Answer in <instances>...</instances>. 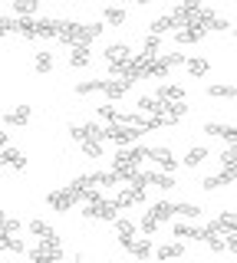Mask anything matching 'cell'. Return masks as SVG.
Returning a JSON list of instances; mask_svg holds the SVG:
<instances>
[{
  "mask_svg": "<svg viewBox=\"0 0 237 263\" xmlns=\"http://www.w3.org/2000/svg\"><path fill=\"white\" fill-rule=\"evenodd\" d=\"M125 250L132 253L135 260H149V257H152V240H149V237H135V240L129 243Z\"/></svg>",
  "mask_w": 237,
  "mask_h": 263,
  "instance_id": "ffe728a7",
  "label": "cell"
},
{
  "mask_svg": "<svg viewBox=\"0 0 237 263\" xmlns=\"http://www.w3.org/2000/svg\"><path fill=\"white\" fill-rule=\"evenodd\" d=\"M234 36H237V30H234Z\"/></svg>",
  "mask_w": 237,
  "mask_h": 263,
  "instance_id": "94428289",
  "label": "cell"
},
{
  "mask_svg": "<svg viewBox=\"0 0 237 263\" xmlns=\"http://www.w3.org/2000/svg\"><path fill=\"white\" fill-rule=\"evenodd\" d=\"M30 115H33V109H30V105H17V109H10V112L4 115V122H7L10 128H13V125H27Z\"/></svg>",
  "mask_w": 237,
  "mask_h": 263,
  "instance_id": "d6986e66",
  "label": "cell"
},
{
  "mask_svg": "<svg viewBox=\"0 0 237 263\" xmlns=\"http://www.w3.org/2000/svg\"><path fill=\"white\" fill-rule=\"evenodd\" d=\"M175 214H178V217H185V220H198L201 217V208H198V204H175Z\"/></svg>",
  "mask_w": 237,
  "mask_h": 263,
  "instance_id": "d590c367",
  "label": "cell"
},
{
  "mask_svg": "<svg viewBox=\"0 0 237 263\" xmlns=\"http://www.w3.org/2000/svg\"><path fill=\"white\" fill-rule=\"evenodd\" d=\"M102 86H105V79H86V82H79V86H76V92H79V96L102 92Z\"/></svg>",
  "mask_w": 237,
  "mask_h": 263,
  "instance_id": "ab89813d",
  "label": "cell"
},
{
  "mask_svg": "<svg viewBox=\"0 0 237 263\" xmlns=\"http://www.w3.org/2000/svg\"><path fill=\"white\" fill-rule=\"evenodd\" d=\"M37 27H40V36L56 40V33H60V20H50V16H37Z\"/></svg>",
  "mask_w": 237,
  "mask_h": 263,
  "instance_id": "603a6c76",
  "label": "cell"
},
{
  "mask_svg": "<svg viewBox=\"0 0 237 263\" xmlns=\"http://www.w3.org/2000/svg\"><path fill=\"white\" fill-rule=\"evenodd\" d=\"M185 112H188V102H185V99H175V102H165V119L178 122V119H181Z\"/></svg>",
  "mask_w": 237,
  "mask_h": 263,
  "instance_id": "83f0119b",
  "label": "cell"
},
{
  "mask_svg": "<svg viewBox=\"0 0 237 263\" xmlns=\"http://www.w3.org/2000/svg\"><path fill=\"white\" fill-rule=\"evenodd\" d=\"M0 250H7V253H23V240H17L13 234H0Z\"/></svg>",
  "mask_w": 237,
  "mask_h": 263,
  "instance_id": "d6a6232c",
  "label": "cell"
},
{
  "mask_svg": "<svg viewBox=\"0 0 237 263\" xmlns=\"http://www.w3.org/2000/svg\"><path fill=\"white\" fill-rule=\"evenodd\" d=\"M208 96H211V99H234L237 89L227 86V82H214V86H208Z\"/></svg>",
  "mask_w": 237,
  "mask_h": 263,
  "instance_id": "f1b7e54d",
  "label": "cell"
},
{
  "mask_svg": "<svg viewBox=\"0 0 237 263\" xmlns=\"http://www.w3.org/2000/svg\"><path fill=\"white\" fill-rule=\"evenodd\" d=\"M155 96H158L161 102H175V99H185V89H181V86H175V82H161Z\"/></svg>",
  "mask_w": 237,
  "mask_h": 263,
  "instance_id": "7402d4cb",
  "label": "cell"
},
{
  "mask_svg": "<svg viewBox=\"0 0 237 263\" xmlns=\"http://www.w3.org/2000/svg\"><path fill=\"white\" fill-rule=\"evenodd\" d=\"M129 63H109V76H125Z\"/></svg>",
  "mask_w": 237,
  "mask_h": 263,
  "instance_id": "11a10c76",
  "label": "cell"
},
{
  "mask_svg": "<svg viewBox=\"0 0 237 263\" xmlns=\"http://www.w3.org/2000/svg\"><path fill=\"white\" fill-rule=\"evenodd\" d=\"M214 16H217V13L211 10V7H198V10H194V20H191V23H194V27H208V23L214 20Z\"/></svg>",
  "mask_w": 237,
  "mask_h": 263,
  "instance_id": "f35d334b",
  "label": "cell"
},
{
  "mask_svg": "<svg viewBox=\"0 0 237 263\" xmlns=\"http://www.w3.org/2000/svg\"><path fill=\"white\" fill-rule=\"evenodd\" d=\"M231 230H237V211H224L217 220H211L208 224V234H231Z\"/></svg>",
  "mask_w": 237,
  "mask_h": 263,
  "instance_id": "8fae6325",
  "label": "cell"
},
{
  "mask_svg": "<svg viewBox=\"0 0 237 263\" xmlns=\"http://www.w3.org/2000/svg\"><path fill=\"white\" fill-rule=\"evenodd\" d=\"M40 0H13V13L17 16H37Z\"/></svg>",
  "mask_w": 237,
  "mask_h": 263,
  "instance_id": "484cf974",
  "label": "cell"
},
{
  "mask_svg": "<svg viewBox=\"0 0 237 263\" xmlns=\"http://www.w3.org/2000/svg\"><path fill=\"white\" fill-rule=\"evenodd\" d=\"M112 201H116V208H132V204H135V197H132V191L125 187V191H119L116 197H112Z\"/></svg>",
  "mask_w": 237,
  "mask_h": 263,
  "instance_id": "f6af8a7d",
  "label": "cell"
},
{
  "mask_svg": "<svg viewBox=\"0 0 237 263\" xmlns=\"http://www.w3.org/2000/svg\"><path fill=\"white\" fill-rule=\"evenodd\" d=\"M102 132H105V142H112L116 148L119 145H132V142L142 138V128L138 125H122V122H109Z\"/></svg>",
  "mask_w": 237,
  "mask_h": 263,
  "instance_id": "6da1fadb",
  "label": "cell"
},
{
  "mask_svg": "<svg viewBox=\"0 0 237 263\" xmlns=\"http://www.w3.org/2000/svg\"><path fill=\"white\" fill-rule=\"evenodd\" d=\"M105 23H109V27H122V23H125V10H122V7H105Z\"/></svg>",
  "mask_w": 237,
  "mask_h": 263,
  "instance_id": "836d02e7",
  "label": "cell"
},
{
  "mask_svg": "<svg viewBox=\"0 0 237 263\" xmlns=\"http://www.w3.org/2000/svg\"><path fill=\"white\" fill-rule=\"evenodd\" d=\"M204 158H208V148L198 145V148H191V152H188L185 158H181V164H188V168H198V164H201Z\"/></svg>",
  "mask_w": 237,
  "mask_h": 263,
  "instance_id": "4dcf8cb0",
  "label": "cell"
},
{
  "mask_svg": "<svg viewBox=\"0 0 237 263\" xmlns=\"http://www.w3.org/2000/svg\"><path fill=\"white\" fill-rule=\"evenodd\" d=\"M171 16H175V27L181 30V27H191V20H194V10H188V7L178 4L175 10H171Z\"/></svg>",
  "mask_w": 237,
  "mask_h": 263,
  "instance_id": "f546056e",
  "label": "cell"
},
{
  "mask_svg": "<svg viewBox=\"0 0 237 263\" xmlns=\"http://www.w3.org/2000/svg\"><path fill=\"white\" fill-rule=\"evenodd\" d=\"M234 128H237V125H234Z\"/></svg>",
  "mask_w": 237,
  "mask_h": 263,
  "instance_id": "6125c7cd",
  "label": "cell"
},
{
  "mask_svg": "<svg viewBox=\"0 0 237 263\" xmlns=\"http://www.w3.org/2000/svg\"><path fill=\"white\" fill-rule=\"evenodd\" d=\"M158 36H155V33H152V36L149 40H145V49H142V53H149V56H158Z\"/></svg>",
  "mask_w": 237,
  "mask_h": 263,
  "instance_id": "816d5d0a",
  "label": "cell"
},
{
  "mask_svg": "<svg viewBox=\"0 0 237 263\" xmlns=\"http://www.w3.org/2000/svg\"><path fill=\"white\" fill-rule=\"evenodd\" d=\"M224 250L237 253V230H231V234H224Z\"/></svg>",
  "mask_w": 237,
  "mask_h": 263,
  "instance_id": "db71d44e",
  "label": "cell"
},
{
  "mask_svg": "<svg viewBox=\"0 0 237 263\" xmlns=\"http://www.w3.org/2000/svg\"><path fill=\"white\" fill-rule=\"evenodd\" d=\"M181 253H185V243H181V240H175V243L158 247V250H155V257H158V260H171V257H181Z\"/></svg>",
  "mask_w": 237,
  "mask_h": 263,
  "instance_id": "d4e9b609",
  "label": "cell"
},
{
  "mask_svg": "<svg viewBox=\"0 0 237 263\" xmlns=\"http://www.w3.org/2000/svg\"><path fill=\"white\" fill-rule=\"evenodd\" d=\"M0 220H4V211H0Z\"/></svg>",
  "mask_w": 237,
  "mask_h": 263,
  "instance_id": "91938a15",
  "label": "cell"
},
{
  "mask_svg": "<svg viewBox=\"0 0 237 263\" xmlns=\"http://www.w3.org/2000/svg\"><path fill=\"white\" fill-rule=\"evenodd\" d=\"M152 33H155V36H161V33H171V30H178L175 27V16H158V20H152V27H149Z\"/></svg>",
  "mask_w": 237,
  "mask_h": 263,
  "instance_id": "4316f807",
  "label": "cell"
},
{
  "mask_svg": "<svg viewBox=\"0 0 237 263\" xmlns=\"http://www.w3.org/2000/svg\"><path fill=\"white\" fill-rule=\"evenodd\" d=\"M158 63L165 69H175V66H185V53H158Z\"/></svg>",
  "mask_w": 237,
  "mask_h": 263,
  "instance_id": "74e56055",
  "label": "cell"
},
{
  "mask_svg": "<svg viewBox=\"0 0 237 263\" xmlns=\"http://www.w3.org/2000/svg\"><path fill=\"white\" fill-rule=\"evenodd\" d=\"M17 230H20V220L4 214V220H0V234H17Z\"/></svg>",
  "mask_w": 237,
  "mask_h": 263,
  "instance_id": "ee69618b",
  "label": "cell"
},
{
  "mask_svg": "<svg viewBox=\"0 0 237 263\" xmlns=\"http://www.w3.org/2000/svg\"><path fill=\"white\" fill-rule=\"evenodd\" d=\"M142 161H149V148L145 145H119V152H116V158H112V164H142Z\"/></svg>",
  "mask_w": 237,
  "mask_h": 263,
  "instance_id": "7a4b0ae2",
  "label": "cell"
},
{
  "mask_svg": "<svg viewBox=\"0 0 237 263\" xmlns=\"http://www.w3.org/2000/svg\"><path fill=\"white\" fill-rule=\"evenodd\" d=\"M27 257L33 260V263H56V260H63V247H50V243L40 240V247L27 250Z\"/></svg>",
  "mask_w": 237,
  "mask_h": 263,
  "instance_id": "8992f818",
  "label": "cell"
},
{
  "mask_svg": "<svg viewBox=\"0 0 237 263\" xmlns=\"http://www.w3.org/2000/svg\"><path fill=\"white\" fill-rule=\"evenodd\" d=\"M79 197L69 191V187H60V191H50L46 194V204H50L53 211H60V214H66V211H72V204H76Z\"/></svg>",
  "mask_w": 237,
  "mask_h": 263,
  "instance_id": "5b68a950",
  "label": "cell"
},
{
  "mask_svg": "<svg viewBox=\"0 0 237 263\" xmlns=\"http://www.w3.org/2000/svg\"><path fill=\"white\" fill-rule=\"evenodd\" d=\"M125 4H142L145 7V4H152V0H125Z\"/></svg>",
  "mask_w": 237,
  "mask_h": 263,
  "instance_id": "680465c9",
  "label": "cell"
},
{
  "mask_svg": "<svg viewBox=\"0 0 237 263\" xmlns=\"http://www.w3.org/2000/svg\"><path fill=\"white\" fill-rule=\"evenodd\" d=\"M181 7H188V10H198L201 0H181Z\"/></svg>",
  "mask_w": 237,
  "mask_h": 263,
  "instance_id": "9f6ffc18",
  "label": "cell"
},
{
  "mask_svg": "<svg viewBox=\"0 0 237 263\" xmlns=\"http://www.w3.org/2000/svg\"><path fill=\"white\" fill-rule=\"evenodd\" d=\"M79 145H83L86 158H102V142L99 138H89V142H79Z\"/></svg>",
  "mask_w": 237,
  "mask_h": 263,
  "instance_id": "60d3db41",
  "label": "cell"
},
{
  "mask_svg": "<svg viewBox=\"0 0 237 263\" xmlns=\"http://www.w3.org/2000/svg\"><path fill=\"white\" fill-rule=\"evenodd\" d=\"M138 227H142V234H145V237H152L155 230H158V220H155L152 214H145V217H142V224H138Z\"/></svg>",
  "mask_w": 237,
  "mask_h": 263,
  "instance_id": "c3c4849f",
  "label": "cell"
},
{
  "mask_svg": "<svg viewBox=\"0 0 237 263\" xmlns=\"http://www.w3.org/2000/svg\"><path fill=\"white\" fill-rule=\"evenodd\" d=\"M237 181V164H221V175H211V178H204V191H217V187H227V184H234Z\"/></svg>",
  "mask_w": 237,
  "mask_h": 263,
  "instance_id": "3957f363",
  "label": "cell"
},
{
  "mask_svg": "<svg viewBox=\"0 0 237 263\" xmlns=\"http://www.w3.org/2000/svg\"><path fill=\"white\" fill-rule=\"evenodd\" d=\"M129 89H132V79L129 76H112V79H105V86H102V92L112 99V102H116V99H122L129 92Z\"/></svg>",
  "mask_w": 237,
  "mask_h": 263,
  "instance_id": "ba28073f",
  "label": "cell"
},
{
  "mask_svg": "<svg viewBox=\"0 0 237 263\" xmlns=\"http://www.w3.org/2000/svg\"><path fill=\"white\" fill-rule=\"evenodd\" d=\"M69 138H76V142H89V138H99V142H105V132L99 122H86V125H72L69 128Z\"/></svg>",
  "mask_w": 237,
  "mask_h": 263,
  "instance_id": "52a82bcc",
  "label": "cell"
},
{
  "mask_svg": "<svg viewBox=\"0 0 237 263\" xmlns=\"http://www.w3.org/2000/svg\"><path fill=\"white\" fill-rule=\"evenodd\" d=\"M30 234H33V237H40V240H46V237H53L56 234V230L50 227V224H46V220H30Z\"/></svg>",
  "mask_w": 237,
  "mask_h": 263,
  "instance_id": "1f68e13d",
  "label": "cell"
},
{
  "mask_svg": "<svg viewBox=\"0 0 237 263\" xmlns=\"http://www.w3.org/2000/svg\"><path fill=\"white\" fill-rule=\"evenodd\" d=\"M112 224H116V237H119L122 247H129V243L135 240V224H132V220H125V217H119V214H116Z\"/></svg>",
  "mask_w": 237,
  "mask_h": 263,
  "instance_id": "9a60e30c",
  "label": "cell"
},
{
  "mask_svg": "<svg viewBox=\"0 0 237 263\" xmlns=\"http://www.w3.org/2000/svg\"><path fill=\"white\" fill-rule=\"evenodd\" d=\"M208 36V27H181V30H175V43H181V46H191V43H201V40Z\"/></svg>",
  "mask_w": 237,
  "mask_h": 263,
  "instance_id": "7c38bea8",
  "label": "cell"
},
{
  "mask_svg": "<svg viewBox=\"0 0 237 263\" xmlns=\"http://www.w3.org/2000/svg\"><path fill=\"white\" fill-rule=\"evenodd\" d=\"M4 145H10V138H7V132H0V148Z\"/></svg>",
  "mask_w": 237,
  "mask_h": 263,
  "instance_id": "6f0895ef",
  "label": "cell"
},
{
  "mask_svg": "<svg viewBox=\"0 0 237 263\" xmlns=\"http://www.w3.org/2000/svg\"><path fill=\"white\" fill-rule=\"evenodd\" d=\"M145 214H152L158 224H165V220L175 217V204H171V201H158V204H152V211H145Z\"/></svg>",
  "mask_w": 237,
  "mask_h": 263,
  "instance_id": "44dd1931",
  "label": "cell"
},
{
  "mask_svg": "<svg viewBox=\"0 0 237 263\" xmlns=\"http://www.w3.org/2000/svg\"><path fill=\"white\" fill-rule=\"evenodd\" d=\"M112 171H116V178H119V181H132L142 168H138V164H112Z\"/></svg>",
  "mask_w": 237,
  "mask_h": 263,
  "instance_id": "8d00e7d4",
  "label": "cell"
},
{
  "mask_svg": "<svg viewBox=\"0 0 237 263\" xmlns=\"http://www.w3.org/2000/svg\"><path fill=\"white\" fill-rule=\"evenodd\" d=\"M13 33L27 40H40V27H37V16H13Z\"/></svg>",
  "mask_w": 237,
  "mask_h": 263,
  "instance_id": "5bb4252c",
  "label": "cell"
},
{
  "mask_svg": "<svg viewBox=\"0 0 237 263\" xmlns=\"http://www.w3.org/2000/svg\"><path fill=\"white\" fill-rule=\"evenodd\" d=\"M135 105H138V112H145V115H165V102H161L158 96H142Z\"/></svg>",
  "mask_w": 237,
  "mask_h": 263,
  "instance_id": "ac0fdd59",
  "label": "cell"
},
{
  "mask_svg": "<svg viewBox=\"0 0 237 263\" xmlns=\"http://www.w3.org/2000/svg\"><path fill=\"white\" fill-rule=\"evenodd\" d=\"M221 164H237V145H231V148L221 152Z\"/></svg>",
  "mask_w": 237,
  "mask_h": 263,
  "instance_id": "f907efd6",
  "label": "cell"
},
{
  "mask_svg": "<svg viewBox=\"0 0 237 263\" xmlns=\"http://www.w3.org/2000/svg\"><path fill=\"white\" fill-rule=\"evenodd\" d=\"M69 66H76V69H83V66H89V60H93V49H89V43H72L69 46Z\"/></svg>",
  "mask_w": 237,
  "mask_h": 263,
  "instance_id": "2e32d148",
  "label": "cell"
},
{
  "mask_svg": "<svg viewBox=\"0 0 237 263\" xmlns=\"http://www.w3.org/2000/svg\"><path fill=\"white\" fill-rule=\"evenodd\" d=\"M33 66H37V72H50V69H53V56H50V53H37Z\"/></svg>",
  "mask_w": 237,
  "mask_h": 263,
  "instance_id": "b9f144b4",
  "label": "cell"
},
{
  "mask_svg": "<svg viewBox=\"0 0 237 263\" xmlns=\"http://www.w3.org/2000/svg\"><path fill=\"white\" fill-rule=\"evenodd\" d=\"M66 187H69V191H72V194H76V197H79V194H83V191H86V187H89V175H83V178H72V181H69V184H66Z\"/></svg>",
  "mask_w": 237,
  "mask_h": 263,
  "instance_id": "7bdbcfd3",
  "label": "cell"
},
{
  "mask_svg": "<svg viewBox=\"0 0 237 263\" xmlns=\"http://www.w3.org/2000/svg\"><path fill=\"white\" fill-rule=\"evenodd\" d=\"M99 119L102 122H116L119 119V109H116V105H99Z\"/></svg>",
  "mask_w": 237,
  "mask_h": 263,
  "instance_id": "681fc988",
  "label": "cell"
},
{
  "mask_svg": "<svg viewBox=\"0 0 237 263\" xmlns=\"http://www.w3.org/2000/svg\"><path fill=\"white\" fill-rule=\"evenodd\" d=\"M149 161H155L161 171H175L178 164H181L175 155H171V148H149Z\"/></svg>",
  "mask_w": 237,
  "mask_h": 263,
  "instance_id": "9c48e42d",
  "label": "cell"
},
{
  "mask_svg": "<svg viewBox=\"0 0 237 263\" xmlns=\"http://www.w3.org/2000/svg\"><path fill=\"white\" fill-rule=\"evenodd\" d=\"M224 30H231V23H227V16H214V20L208 23V33H224Z\"/></svg>",
  "mask_w": 237,
  "mask_h": 263,
  "instance_id": "7dc6e473",
  "label": "cell"
},
{
  "mask_svg": "<svg viewBox=\"0 0 237 263\" xmlns=\"http://www.w3.org/2000/svg\"><path fill=\"white\" fill-rule=\"evenodd\" d=\"M185 66H188V72L191 76H208V60H201V56H194V60H185Z\"/></svg>",
  "mask_w": 237,
  "mask_h": 263,
  "instance_id": "e575fe53",
  "label": "cell"
},
{
  "mask_svg": "<svg viewBox=\"0 0 237 263\" xmlns=\"http://www.w3.org/2000/svg\"><path fill=\"white\" fill-rule=\"evenodd\" d=\"M99 197H102V191H99V187H96V184H89L86 191L79 194V201H86V204H96V201H99Z\"/></svg>",
  "mask_w": 237,
  "mask_h": 263,
  "instance_id": "bcb514c9",
  "label": "cell"
},
{
  "mask_svg": "<svg viewBox=\"0 0 237 263\" xmlns=\"http://www.w3.org/2000/svg\"><path fill=\"white\" fill-rule=\"evenodd\" d=\"M0 164H4V168H17V171H23V168H27V158H23L20 148L4 145V148H0Z\"/></svg>",
  "mask_w": 237,
  "mask_h": 263,
  "instance_id": "4fadbf2b",
  "label": "cell"
},
{
  "mask_svg": "<svg viewBox=\"0 0 237 263\" xmlns=\"http://www.w3.org/2000/svg\"><path fill=\"white\" fill-rule=\"evenodd\" d=\"M89 184L112 187V184H119V178H116V171H93V175H89Z\"/></svg>",
  "mask_w": 237,
  "mask_h": 263,
  "instance_id": "cb8c5ba5",
  "label": "cell"
},
{
  "mask_svg": "<svg viewBox=\"0 0 237 263\" xmlns=\"http://www.w3.org/2000/svg\"><path fill=\"white\" fill-rule=\"evenodd\" d=\"M171 234L181 237V240H198V243H204L211 237L208 227H194V224H175V227H171Z\"/></svg>",
  "mask_w": 237,
  "mask_h": 263,
  "instance_id": "30bf717a",
  "label": "cell"
},
{
  "mask_svg": "<svg viewBox=\"0 0 237 263\" xmlns=\"http://www.w3.org/2000/svg\"><path fill=\"white\" fill-rule=\"evenodd\" d=\"M116 201H105V197H99V201H96V204H86V217L89 220H116Z\"/></svg>",
  "mask_w": 237,
  "mask_h": 263,
  "instance_id": "277c9868",
  "label": "cell"
},
{
  "mask_svg": "<svg viewBox=\"0 0 237 263\" xmlns=\"http://www.w3.org/2000/svg\"><path fill=\"white\" fill-rule=\"evenodd\" d=\"M13 33V16H0V36H10Z\"/></svg>",
  "mask_w": 237,
  "mask_h": 263,
  "instance_id": "f5cc1de1",
  "label": "cell"
},
{
  "mask_svg": "<svg viewBox=\"0 0 237 263\" xmlns=\"http://www.w3.org/2000/svg\"><path fill=\"white\" fill-rule=\"evenodd\" d=\"M132 49H129L125 43H112V46H105V63H129L132 60Z\"/></svg>",
  "mask_w": 237,
  "mask_h": 263,
  "instance_id": "e0dca14e",
  "label": "cell"
}]
</instances>
